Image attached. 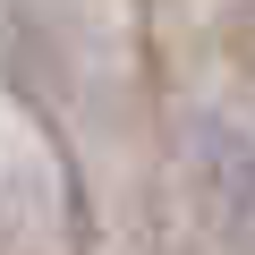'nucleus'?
Masks as SVG:
<instances>
[]
</instances>
